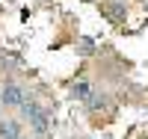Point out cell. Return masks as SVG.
Returning a JSON list of instances; mask_svg holds the SVG:
<instances>
[{
  "label": "cell",
  "instance_id": "2",
  "mask_svg": "<svg viewBox=\"0 0 148 139\" xmlns=\"http://www.w3.org/2000/svg\"><path fill=\"white\" fill-rule=\"evenodd\" d=\"M101 9H104V15L110 21H116V24H125V18H127V9H125V3H119V0H107Z\"/></svg>",
  "mask_w": 148,
  "mask_h": 139
},
{
  "label": "cell",
  "instance_id": "3",
  "mask_svg": "<svg viewBox=\"0 0 148 139\" xmlns=\"http://www.w3.org/2000/svg\"><path fill=\"white\" fill-rule=\"evenodd\" d=\"M3 104L6 107H21L24 104V89L18 83H6L3 86Z\"/></svg>",
  "mask_w": 148,
  "mask_h": 139
},
{
  "label": "cell",
  "instance_id": "7",
  "mask_svg": "<svg viewBox=\"0 0 148 139\" xmlns=\"http://www.w3.org/2000/svg\"><path fill=\"white\" fill-rule=\"evenodd\" d=\"M18 139H24V136H18Z\"/></svg>",
  "mask_w": 148,
  "mask_h": 139
},
{
  "label": "cell",
  "instance_id": "4",
  "mask_svg": "<svg viewBox=\"0 0 148 139\" xmlns=\"http://www.w3.org/2000/svg\"><path fill=\"white\" fill-rule=\"evenodd\" d=\"M0 136L3 139H18L21 136V124L18 121H0Z\"/></svg>",
  "mask_w": 148,
  "mask_h": 139
},
{
  "label": "cell",
  "instance_id": "1",
  "mask_svg": "<svg viewBox=\"0 0 148 139\" xmlns=\"http://www.w3.org/2000/svg\"><path fill=\"white\" fill-rule=\"evenodd\" d=\"M21 110H24V116L30 118V124H33V130L39 133V136H45L47 130H51V116L36 104V101H24L21 104Z\"/></svg>",
  "mask_w": 148,
  "mask_h": 139
},
{
  "label": "cell",
  "instance_id": "5",
  "mask_svg": "<svg viewBox=\"0 0 148 139\" xmlns=\"http://www.w3.org/2000/svg\"><path fill=\"white\" fill-rule=\"evenodd\" d=\"M89 83H86V80H80V83H74V89H71V95L74 98H77V101H86V98H89Z\"/></svg>",
  "mask_w": 148,
  "mask_h": 139
},
{
  "label": "cell",
  "instance_id": "6",
  "mask_svg": "<svg viewBox=\"0 0 148 139\" xmlns=\"http://www.w3.org/2000/svg\"><path fill=\"white\" fill-rule=\"evenodd\" d=\"M104 98H107L104 92H101V95H98V92H89V98H86V107H89V110H101V107L107 104Z\"/></svg>",
  "mask_w": 148,
  "mask_h": 139
}]
</instances>
